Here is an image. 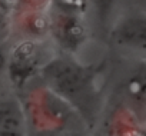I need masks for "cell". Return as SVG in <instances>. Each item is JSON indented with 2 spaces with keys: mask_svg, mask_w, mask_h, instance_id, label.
Returning a JSON list of instances; mask_svg holds the SVG:
<instances>
[{
  "mask_svg": "<svg viewBox=\"0 0 146 136\" xmlns=\"http://www.w3.org/2000/svg\"><path fill=\"white\" fill-rule=\"evenodd\" d=\"M40 79L80 115L93 133L108 103V89L98 67L82 57L57 53Z\"/></svg>",
  "mask_w": 146,
  "mask_h": 136,
  "instance_id": "1",
  "label": "cell"
},
{
  "mask_svg": "<svg viewBox=\"0 0 146 136\" xmlns=\"http://www.w3.org/2000/svg\"><path fill=\"white\" fill-rule=\"evenodd\" d=\"M16 95L22 102L29 133L70 130L92 132L80 115L49 89L40 78L16 90Z\"/></svg>",
  "mask_w": 146,
  "mask_h": 136,
  "instance_id": "2",
  "label": "cell"
},
{
  "mask_svg": "<svg viewBox=\"0 0 146 136\" xmlns=\"http://www.w3.org/2000/svg\"><path fill=\"white\" fill-rule=\"evenodd\" d=\"M57 54L50 40H12L6 50V76L13 92L40 78L43 69Z\"/></svg>",
  "mask_w": 146,
  "mask_h": 136,
  "instance_id": "3",
  "label": "cell"
},
{
  "mask_svg": "<svg viewBox=\"0 0 146 136\" xmlns=\"http://www.w3.org/2000/svg\"><path fill=\"white\" fill-rule=\"evenodd\" d=\"M49 40L59 54L82 57L96 33L88 15L76 10L49 6Z\"/></svg>",
  "mask_w": 146,
  "mask_h": 136,
  "instance_id": "4",
  "label": "cell"
},
{
  "mask_svg": "<svg viewBox=\"0 0 146 136\" xmlns=\"http://www.w3.org/2000/svg\"><path fill=\"white\" fill-rule=\"evenodd\" d=\"M110 50L127 62L146 60V12L126 6L112 23L106 37Z\"/></svg>",
  "mask_w": 146,
  "mask_h": 136,
  "instance_id": "5",
  "label": "cell"
},
{
  "mask_svg": "<svg viewBox=\"0 0 146 136\" xmlns=\"http://www.w3.org/2000/svg\"><path fill=\"white\" fill-rule=\"evenodd\" d=\"M127 70L119 78L108 98L125 106L143 125L146 122V60L129 62Z\"/></svg>",
  "mask_w": 146,
  "mask_h": 136,
  "instance_id": "6",
  "label": "cell"
},
{
  "mask_svg": "<svg viewBox=\"0 0 146 136\" xmlns=\"http://www.w3.org/2000/svg\"><path fill=\"white\" fill-rule=\"evenodd\" d=\"M143 123L125 106L108 98L93 136H142Z\"/></svg>",
  "mask_w": 146,
  "mask_h": 136,
  "instance_id": "7",
  "label": "cell"
},
{
  "mask_svg": "<svg viewBox=\"0 0 146 136\" xmlns=\"http://www.w3.org/2000/svg\"><path fill=\"white\" fill-rule=\"evenodd\" d=\"M12 37L10 40L33 39L49 40L50 17L49 7L30 10H12Z\"/></svg>",
  "mask_w": 146,
  "mask_h": 136,
  "instance_id": "8",
  "label": "cell"
},
{
  "mask_svg": "<svg viewBox=\"0 0 146 136\" xmlns=\"http://www.w3.org/2000/svg\"><path fill=\"white\" fill-rule=\"evenodd\" d=\"M0 136H29L22 102L12 89L0 93Z\"/></svg>",
  "mask_w": 146,
  "mask_h": 136,
  "instance_id": "9",
  "label": "cell"
},
{
  "mask_svg": "<svg viewBox=\"0 0 146 136\" xmlns=\"http://www.w3.org/2000/svg\"><path fill=\"white\" fill-rule=\"evenodd\" d=\"M126 6L122 0H89V19L96 34L106 37L112 23Z\"/></svg>",
  "mask_w": 146,
  "mask_h": 136,
  "instance_id": "10",
  "label": "cell"
},
{
  "mask_svg": "<svg viewBox=\"0 0 146 136\" xmlns=\"http://www.w3.org/2000/svg\"><path fill=\"white\" fill-rule=\"evenodd\" d=\"M12 6L0 3V46L12 37Z\"/></svg>",
  "mask_w": 146,
  "mask_h": 136,
  "instance_id": "11",
  "label": "cell"
},
{
  "mask_svg": "<svg viewBox=\"0 0 146 136\" xmlns=\"http://www.w3.org/2000/svg\"><path fill=\"white\" fill-rule=\"evenodd\" d=\"M12 10H30L46 9L50 6V0H10Z\"/></svg>",
  "mask_w": 146,
  "mask_h": 136,
  "instance_id": "12",
  "label": "cell"
},
{
  "mask_svg": "<svg viewBox=\"0 0 146 136\" xmlns=\"http://www.w3.org/2000/svg\"><path fill=\"white\" fill-rule=\"evenodd\" d=\"M50 5L70 9V10H76V12H82L85 15H88V12H89V0H50Z\"/></svg>",
  "mask_w": 146,
  "mask_h": 136,
  "instance_id": "13",
  "label": "cell"
},
{
  "mask_svg": "<svg viewBox=\"0 0 146 136\" xmlns=\"http://www.w3.org/2000/svg\"><path fill=\"white\" fill-rule=\"evenodd\" d=\"M29 136H93L89 130H70V132H35Z\"/></svg>",
  "mask_w": 146,
  "mask_h": 136,
  "instance_id": "14",
  "label": "cell"
},
{
  "mask_svg": "<svg viewBox=\"0 0 146 136\" xmlns=\"http://www.w3.org/2000/svg\"><path fill=\"white\" fill-rule=\"evenodd\" d=\"M9 89L10 86L7 83V76H6V52L0 46V93Z\"/></svg>",
  "mask_w": 146,
  "mask_h": 136,
  "instance_id": "15",
  "label": "cell"
},
{
  "mask_svg": "<svg viewBox=\"0 0 146 136\" xmlns=\"http://www.w3.org/2000/svg\"><path fill=\"white\" fill-rule=\"evenodd\" d=\"M133 5L140 7V9H143L146 12V0H133Z\"/></svg>",
  "mask_w": 146,
  "mask_h": 136,
  "instance_id": "16",
  "label": "cell"
},
{
  "mask_svg": "<svg viewBox=\"0 0 146 136\" xmlns=\"http://www.w3.org/2000/svg\"><path fill=\"white\" fill-rule=\"evenodd\" d=\"M0 3H6V5H10V0H0ZM12 6V5H10Z\"/></svg>",
  "mask_w": 146,
  "mask_h": 136,
  "instance_id": "17",
  "label": "cell"
}]
</instances>
